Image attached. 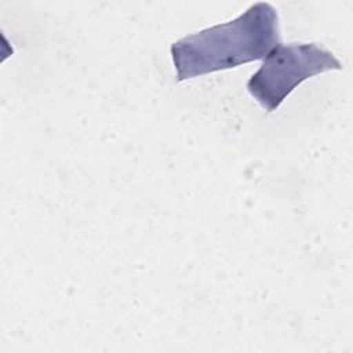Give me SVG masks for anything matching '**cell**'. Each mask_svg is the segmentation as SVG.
<instances>
[{
    "instance_id": "2",
    "label": "cell",
    "mask_w": 353,
    "mask_h": 353,
    "mask_svg": "<svg viewBox=\"0 0 353 353\" xmlns=\"http://www.w3.org/2000/svg\"><path fill=\"white\" fill-rule=\"evenodd\" d=\"M339 69L335 55L316 43H279L250 77L247 90L266 112H273L302 81Z\"/></svg>"
},
{
    "instance_id": "1",
    "label": "cell",
    "mask_w": 353,
    "mask_h": 353,
    "mask_svg": "<svg viewBox=\"0 0 353 353\" xmlns=\"http://www.w3.org/2000/svg\"><path fill=\"white\" fill-rule=\"evenodd\" d=\"M280 43L279 15L265 1L236 19L207 28L171 44L176 81L263 59Z\"/></svg>"
}]
</instances>
